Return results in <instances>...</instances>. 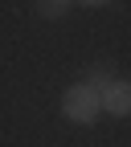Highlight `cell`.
Masks as SVG:
<instances>
[{
	"mask_svg": "<svg viewBox=\"0 0 131 147\" xmlns=\"http://www.w3.org/2000/svg\"><path fill=\"white\" fill-rule=\"evenodd\" d=\"M98 90H90L86 82H78V86H70L66 94H62V115L70 119V123H78V127H90L98 119Z\"/></svg>",
	"mask_w": 131,
	"mask_h": 147,
	"instance_id": "obj_1",
	"label": "cell"
},
{
	"mask_svg": "<svg viewBox=\"0 0 131 147\" xmlns=\"http://www.w3.org/2000/svg\"><path fill=\"white\" fill-rule=\"evenodd\" d=\"M98 106L107 110V115H115V119H127V115H131V82L115 78V82L98 94Z\"/></svg>",
	"mask_w": 131,
	"mask_h": 147,
	"instance_id": "obj_2",
	"label": "cell"
},
{
	"mask_svg": "<svg viewBox=\"0 0 131 147\" xmlns=\"http://www.w3.org/2000/svg\"><path fill=\"white\" fill-rule=\"evenodd\" d=\"M111 82H115V65H111V61H94V65L86 69V86H90V90H98V94H102Z\"/></svg>",
	"mask_w": 131,
	"mask_h": 147,
	"instance_id": "obj_3",
	"label": "cell"
},
{
	"mask_svg": "<svg viewBox=\"0 0 131 147\" xmlns=\"http://www.w3.org/2000/svg\"><path fill=\"white\" fill-rule=\"evenodd\" d=\"M70 4L74 0H37V16H41V21H58V16L70 12Z\"/></svg>",
	"mask_w": 131,
	"mask_h": 147,
	"instance_id": "obj_4",
	"label": "cell"
},
{
	"mask_svg": "<svg viewBox=\"0 0 131 147\" xmlns=\"http://www.w3.org/2000/svg\"><path fill=\"white\" fill-rule=\"evenodd\" d=\"M78 4H86V8H102V4H111V0H78Z\"/></svg>",
	"mask_w": 131,
	"mask_h": 147,
	"instance_id": "obj_5",
	"label": "cell"
}]
</instances>
